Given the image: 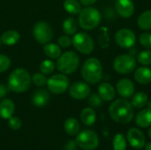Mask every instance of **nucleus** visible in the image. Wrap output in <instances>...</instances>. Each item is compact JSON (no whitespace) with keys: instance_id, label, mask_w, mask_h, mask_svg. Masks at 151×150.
<instances>
[{"instance_id":"f257e3e1","label":"nucleus","mask_w":151,"mask_h":150,"mask_svg":"<svg viewBox=\"0 0 151 150\" xmlns=\"http://www.w3.org/2000/svg\"><path fill=\"white\" fill-rule=\"evenodd\" d=\"M111 118L117 123L128 124L134 118L133 105L125 98L115 100L109 108Z\"/></svg>"},{"instance_id":"f03ea898","label":"nucleus","mask_w":151,"mask_h":150,"mask_svg":"<svg viewBox=\"0 0 151 150\" xmlns=\"http://www.w3.org/2000/svg\"><path fill=\"white\" fill-rule=\"evenodd\" d=\"M31 81V76L26 69L17 68L9 76L8 89L15 93L25 92L29 88Z\"/></svg>"},{"instance_id":"7ed1b4c3","label":"nucleus","mask_w":151,"mask_h":150,"mask_svg":"<svg viewBox=\"0 0 151 150\" xmlns=\"http://www.w3.org/2000/svg\"><path fill=\"white\" fill-rule=\"evenodd\" d=\"M81 76L88 84L98 83L103 77V67L101 62L96 57L87 59L81 67Z\"/></svg>"},{"instance_id":"20e7f679","label":"nucleus","mask_w":151,"mask_h":150,"mask_svg":"<svg viewBox=\"0 0 151 150\" xmlns=\"http://www.w3.org/2000/svg\"><path fill=\"white\" fill-rule=\"evenodd\" d=\"M102 20L100 11L94 7H85L79 13V25L85 30H92L98 27Z\"/></svg>"},{"instance_id":"39448f33","label":"nucleus","mask_w":151,"mask_h":150,"mask_svg":"<svg viewBox=\"0 0 151 150\" xmlns=\"http://www.w3.org/2000/svg\"><path fill=\"white\" fill-rule=\"evenodd\" d=\"M80 57L74 51H66L61 54L57 61V68L63 74H72L79 67Z\"/></svg>"},{"instance_id":"423d86ee","label":"nucleus","mask_w":151,"mask_h":150,"mask_svg":"<svg viewBox=\"0 0 151 150\" xmlns=\"http://www.w3.org/2000/svg\"><path fill=\"white\" fill-rule=\"evenodd\" d=\"M136 67V59L129 54L118 56L113 62V69L119 74H129Z\"/></svg>"},{"instance_id":"0eeeda50","label":"nucleus","mask_w":151,"mask_h":150,"mask_svg":"<svg viewBox=\"0 0 151 150\" xmlns=\"http://www.w3.org/2000/svg\"><path fill=\"white\" fill-rule=\"evenodd\" d=\"M72 43L79 52L85 55L90 54L95 49V43L91 36L83 32L75 34L72 39Z\"/></svg>"},{"instance_id":"6e6552de","label":"nucleus","mask_w":151,"mask_h":150,"mask_svg":"<svg viewBox=\"0 0 151 150\" xmlns=\"http://www.w3.org/2000/svg\"><path fill=\"white\" fill-rule=\"evenodd\" d=\"M75 141L81 149L84 150L96 149L99 144L98 136L92 130H84L81 132Z\"/></svg>"},{"instance_id":"1a4fd4ad","label":"nucleus","mask_w":151,"mask_h":150,"mask_svg":"<svg viewBox=\"0 0 151 150\" xmlns=\"http://www.w3.org/2000/svg\"><path fill=\"white\" fill-rule=\"evenodd\" d=\"M116 43L123 49H131L136 43V35L130 28L119 29L114 36Z\"/></svg>"},{"instance_id":"9d476101","label":"nucleus","mask_w":151,"mask_h":150,"mask_svg":"<svg viewBox=\"0 0 151 150\" xmlns=\"http://www.w3.org/2000/svg\"><path fill=\"white\" fill-rule=\"evenodd\" d=\"M46 85L51 93L60 95L69 88V80L65 74H55L47 80Z\"/></svg>"},{"instance_id":"9b49d317","label":"nucleus","mask_w":151,"mask_h":150,"mask_svg":"<svg viewBox=\"0 0 151 150\" xmlns=\"http://www.w3.org/2000/svg\"><path fill=\"white\" fill-rule=\"evenodd\" d=\"M33 34L35 39L40 44H46L53 37V32L50 26L45 21L37 22L33 28Z\"/></svg>"},{"instance_id":"f8f14e48","label":"nucleus","mask_w":151,"mask_h":150,"mask_svg":"<svg viewBox=\"0 0 151 150\" xmlns=\"http://www.w3.org/2000/svg\"><path fill=\"white\" fill-rule=\"evenodd\" d=\"M69 95L76 100H83L90 95V88L88 83L76 81L69 88Z\"/></svg>"},{"instance_id":"ddd939ff","label":"nucleus","mask_w":151,"mask_h":150,"mask_svg":"<svg viewBox=\"0 0 151 150\" xmlns=\"http://www.w3.org/2000/svg\"><path fill=\"white\" fill-rule=\"evenodd\" d=\"M116 88L118 94L123 98H129L133 96L135 91V87L134 82L127 78L119 80L117 83Z\"/></svg>"},{"instance_id":"4468645a","label":"nucleus","mask_w":151,"mask_h":150,"mask_svg":"<svg viewBox=\"0 0 151 150\" xmlns=\"http://www.w3.org/2000/svg\"><path fill=\"white\" fill-rule=\"evenodd\" d=\"M115 8L118 14L124 19L130 18L134 12V4L133 0H116Z\"/></svg>"},{"instance_id":"2eb2a0df","label":"nucleus","mask_w":151,"mask_h":150,"mask_svg":"<svg viewBox=\"0 0 151 150\" xmlns=\"http://www.w3.org/2000/svg\"><path fill=\"white\" fill-rule=\"evenodd\" d=\"M127 140L130 145L137 149H141L145 146V137L143 133L137 128H131L127 132Z\"/></svg>"},{"instance_id":"dca6fc26","label":"nucleus","mask_w":151,"mask_h":150,"mask_svg":"<svg viewBox=\"0 0 151 150\" xmlns=\"http://www.w3.org/2000/svg\"><path fill=\"white\" fill-rule=\"evenodd\" d=\"M98 95L101 97L103 101L110 102L112 101L116 96V90L114 87L108 82H103L98 86L97 88Z\"/></svg>"},{"instance_id":"f3484780","label":"nucleus","mask_w":151,"mask_h":150,"mask_svg":"<svg viewBox=\"0 0 151 150\" xmlns=\"http://www.w3.org/2000/svg\"><path fill=\"white\" fill-rule=\"evenodd\" d=\"M134 80L142 85L150 84L151 83V69L144 65L141 66L134 71Z\"/></svg>"},{"instance_id":"a211bd4d","label":"nucleus","mask_w":151,"mask_h":150,"mask_svg":"<svg viewBox=\"0 0 151 150\" xmlns=\"http://www.w3.org/2000/svg\"><path fill=\"white\" fill-rule=\"evenodd\" d=\"M15 111V104L11 99H4L0 102V117L4 119H9L12 117Z\"/></svg>"},{"instance_id":"6ab92c4d","label":"nucleus","mask_w":151,"mask_h":150,"mask_svg":"<svg viewBox=\"0 0 151 150\" xmlns=\"http://www.w3.org/2000/svg\"><path fill=\"white\" fill-rule=\"evenodd\" d=\"M50 101V95L45 89H39L35 91L32 96V103L37 107L45 106Z\"/></svg>"},{"instance_id":"aec40b11","label":"nucleus","mask_w":151,"mask_h":150,"mask_svg":"<svg viewBox=\"0 0 151 150\" xmlns=\"http://www.w3.org/2000/svg\"><path fill=\"white\" fill-rule=\"evenodd\" d=\"M136 125L140 127L146 128L151 126V110L147 108L141 111L135 118Z\"/></svg>"},{"instance_id":"412c9836","label":"nucleus","mask_w":151,"mask_h":150,"mask_svg":"<svg viewBox=\"0 0 151 150\" xmlns=\"http://www.w3.org/2000/svg\"><path fill=\"white\" fill-rule=\"evenodd\" d=\"M19 33L15 30H7L1 35V42L8 46L16 44L19 41Z\"/></svg>"},{"instance_id":"4be33fe9","label":"nucleus","mask_w":151,"mask_h":150,"mask_svg":"<svg viewBox=\"0 0 151 150\" xmlns=\"http://www.w3.org/2000/svg\"><path fill=\"white\" fill-rule=\"evenodd\" d=\"M81 122L86 125V126H92L96 119V111L92 109V108H85L81 111Z\"/></svg>"},{"instance_id":"5701e85b","label":"nucleus","mask_w":151,"mask_h":150,"mask_svg":"<svg viewBox=\"0 0 151 150\" xmlns=\"http://www.w3.org/2000/svg\"><path fill=\"white\" fill-rule=\"evenodd\" d=\"M137 25L142 30L151 29V10H148L140 14L137 19Z\"/></svg>"},{"instance_id":"b1692460","label":"nucleus","mask_w":151,"mask_h":150,"mask_svg":"<svg viewBox=\"0 0 151 150\" xmlns=\"http://www.w3.org/2000/svg\"><path fill=\"white\" fill-rule=\"evenodd\" d=\"M62 28H63V31L67 35L75 34V33L78 30V22L75 19L69 17L64 20L63 25H62Z\"/></svg>"},{"instance_id":"393cba45","label":"nucleus","mask_w":151,"mask_h":150,"mask_svg":"<svg viewBox=\"0 0 151 150\" xmlns=\"http://www.w3.org/2000/svg\"><path fill=\"white\" fill-rule=\"evenodd\" d=\"M65 131L69 135H75L80 131V124L78 120L74 118H69L65 121L64 124Z\"/></svg>"},{"instance_id":"a878e982","label":"nucleus","mask_w":151,"mask_h":150,"mask_svg":"<svg viewBox=\"0 0 151 150\" xmlns=\"http://www.w3.org/2000/svg\"><path fill=\"white\" fill-rule=\"evenodd\" d=\"M149 102V98L146 93L144 92H138L132 97V103L131 104L137 109H142L147 105Z\"/></svg>"},{"instance_id":"bb28decb","label":"nucleus","mask_w":151,"mask_h":150,"mask_svg":"<svg viewBox=\"0 0 151 150\" xmlns=\"http://www.w3.org/2000/svg\"><path fill=\"white\" fill-rule=\"evenodd\" d=\"M43 51L45 55L50 58H58L61 55V49L58 44L55 43H46L43 47Z\"/></svg>"},{"instance_id":"cd10ccee","label":"nucleus","mask_w":151,"mask_h":150,"mask_svg":"<svg viewBox=\"0 0 151 150\" xmlns=\"http://www.w3.org/2000/svg\"><path fill=\"white\" fill-rule=\"evenodd\" d=\"M64 8L70 14H78L81 11V4L77 0H65Z\"/></svg>"},{"instance_id":"c85d7f7f","label":"nucleus","mask_w":151,"mask_h":150,"mask_svg":"<svg viewBox=\"0 0 151 150\" xmlns=\"http://www.w3.org/2000/svg\"><path fill=\"white\" fill-rule=\"evenodd\" d=\"M137 61L144 65L149 66L151 65V50H146L141 51L137 56Z\"/></svg>"},{"instance_id":"c756f323","label":"nucleus","mask_w":151,"mask_h":150,"mask_svg":"<svg viewBox=\"0 0 151 150\" xmlns=\"http://www.w3.org/2000/svg\"><path fill=\"white\" fill-rule=\"evenodd\" d=\"M113 149L114 150H126L127 142L123 134L118 133L115 135L113 140Z\"/></svg>"},{"instance_id":"7c9ffc66","label":"nucleus","mask_w":151,"mask_h":150,"mask_svg":"<svg viewBox=\"0 0 151 150\" xmlns=\"http://www.w3.org/2000/svg\"><path fill=\"white\" fill-rule=\"evenodd\" d=\"M55 69V64L49 59L42 61L40 65V71L43 74H50Z\"/></svg>"},{"instance_id":"2f4dec72","label":"nucleus","mask_w":151,"mask_h":150,"mask_svg":"<svg viewBox=\"0 0 151 150\" xmlns=\"http://www.w3.org/2000/svg\"><path fill=\"white\" fill-rule=\"evenodd\" d=\"M31 80L33 81V83L37 86V87H42L44 86L46 83H47V78L45 76V74L42 73V72H37V73H35L32 77H31Z\"/></svg>"},{"instance_id":"473e14b6","label":"nucleus","mask_w":151,"mask_h":150,"mask_svg":"<svg viewBox=\"0 0 151 150\" xmlns=\"http://www.w3.org/2000/svg\"><path fill=\"white\" fill-rule=\"evenodd\" d=\"M139 42L144 48L151 50V33H143L139 37Z\"/></svg>"},{"instance_id":"72a5a7b5","label":"nucleus","mask_w":151,"mask_h":150,"mask_svg":"<svg viewBox=\"0 0 151 150\" xmlns=\"http://www.w3.org/2000/svg\"><path fill=\"white\" fill-rule=\"evenodd\" d=\"M11 66L10 58L3 54H0V72H4L8 70Z\"/></svg>"},{"instance_id":"f704fd0d","label":"nucleus","mask_w":151,"mask_h":150,"mask_svg":"<svg viewBox=\"0 0 151 150\" xmlns=\"http://www.w3.org/2000/svg\"><path fill=\"white\" fill-rule=\"evenodd\" d=\"M8 124L12 130H19L21 127V120L17 117H11L9 118Z\"/></svg>"},{"instance_id":"c9c22d12","label":"nucleus","mask_w":151,"mask_h":150,"mask_svg":"<svg viewBox=\"0 0 151 150\" xmlns=\"http://www.w3.org/2000/svg\"><path fill=\"white\" fill-rule=\"evenodd\" d=\"M58 44L59 47L62 48H68L72 44V39L67 35L60 36L58 40Z\"/></svg>"},{"instance_id":"e433bc0d","label":"nucleus","mask_w":151,"mask_h":150,"mask_svg":"<svg viewBox=\"0 0 151 150\" xmlns=\"http://www.w3.org/2000/svg\"><path fill=\"white\" fill-rule=\"evenodd\" d=\"M102 101L103 100L101 99V97L98 95H96V94H93L92 95H90V97L88 99L89 104L92 107H96V108L99 107L102 104Z\"/></svg>"},{"instance_id":"4c0bfd02","label":"nucleus","mask_w":151,"mask_h":150,"mask_svg":"<svg viewBox=\"0 0 151 150\" xmlns=\"http://www.w3.org/2000/svg\"><path fill=\"white\" fill-rule=\"evenodd\" d=\"M7 94V88L4 84H0V99L4 97Z\"/></svg>"},{"instance_id":"58836bf2","label":"nucleus","mask_w":151,"mask_h":150,"mask_svg":"<svg viewBox=\"0 0 151 150\" xmlns=\"http://www.w3.org/2000/svg\"><path fill=\"white\" fill-rule=\"evenodd\" d=\"M76 146H77V143L76 141H70L68 142V144L66 145L65 147V150H76Z\"/></svg>"},{"instance_id":"ea45409f","label":"nucleus","mask_w":151,"mask_h":150,"mask_svg":"<svg viewBox=\"0 0 151 150\" xmlns=\"http://www.w3.org/2000/svg\"><path fill=\"white\" fill-rule=\"evenodd\" d=\"M81 1V3L83 4V5H85V6H89V5H91V4H94L97 0H80Z\"/></svg>"},{"instance_id":"a19ab883","label":"nucleus","mask_w":151,"mask_h":150,"mask_svg":"<svg viewBox=\"0 0 151 150\" xmlns=\"http://www.w3.org/2000/svg\"><path fill=\"white\" fill-rule=\"evenodd\" d=\"M145 149H146V150H151V142H149L146 144Z\"/></svg>"},{"instance_id":"79ce46f5","label":"nucleus","mask_w":151,"mask_h":150,"mask_svg":"<svg viewBox=\"0 0 151 150\" xmlns=\"http://www.w3.org/2000/svg\"><path fill=\"white\" fill-rule=\"evenodd\" d=\"M147 106H148V108H149V109H150L151 110V101L148 102V103H147Z\"/></svg>"},{"instance_id":"37998d69","label":"nucleus","mask_w":151,"mask_h":150,"mask_svg":"<svg viewBox=\"0 0 151 150\" xmlns=\"http://www.w3.org/2000/svg\"><path fill=\"white\" fill-rule=\"evenodd\" d=\"M148 134H149V137L151 139V127L150 128V130H149V132H148Z\"/></svg>"},{"instance_id":"c03bdc74","label":"nucleus","mask_w":151,"mask_h":150,"mask_svg":"<svg viewBox=\"0 0 151 150\" xmlns=\"http://www.w3.org/2000/svg\"><path fill=\"white\" fill-rule=\"evenodd\" d=\"M0 42H1V40H0Z\"/></svg>"}]
</instances>
